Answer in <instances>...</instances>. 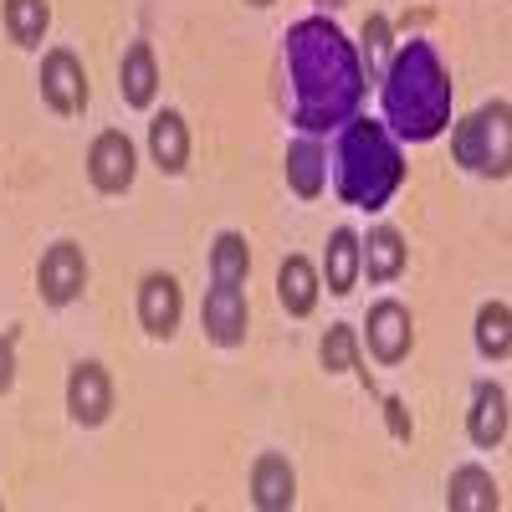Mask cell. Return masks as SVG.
<instances>
[{"label": "cell", "mask_w": 512, "mask_h": 512, "mask_svg": "<svg viewBox=\"0 0 512 512\" xmlns=\"http://www.w3.org/2000/svg\"><path fill=\"white\" fill-rule=\"evenodd\" d=\"M282 62H287V88H292V128L297 134H333L364 108V62L359 47L344 36V26L328 21V11L292 21L282 36Z\"/></svg>", "instance_id": "1"}, {"label": "cell", "mask_w": 512, "mask_h": 512, "mask_svg": "<svg viewBox=\"0 0 512 512\" xmlns=\"http://www.w3.org/2000/svg\"><path fill=\"white\" fill-rule=\"evenodd\" d=\"M451 72L436 52V41H405L400 52H390L379 72V108H384V128L395 139L410 144H431L451 128Z\"/></svg>", "instance_id": "2"}, {"label": "cell", "mask_w": 512, "mask_h": 512, "mask_svg": "<svg viewBox=\"0 0 512 512\" xmlns=\"http://www.w3.org/2000/svg\"><path fill=\"white\" fill-rule=\"evenodd\" d=\"M333 190L354 210H384L395 200V190L405 185V154L400 139L384 128L379 118L354 113L349 123L333 128Z\"/></svg>", "instance_id": "3"}, {"label": "cell", "mask_w": 512, "mask_h": 512, "mask_svg": "<svg viewBox=\"0 0 512 512\" xmlns=\"http://www.w3.org/2000/svg\"><path fill=\"white\" fill-rule=\"evenodd\" d=\"M451 154L472 175L507 180L512 175V108H507V98H492L472 118H461L451 134Z\"/></svg>", "instance_id": "4"}, {"label": "cell", "mask_w": 512, "mask_h": 512, "mask_svg": "<svg viewBox=\"0 0 512 512\" xmlns=\"http://www.w3.org/2000/svg\"><path fill=\"white\" fill-rule=\"evenodd\" d=\"M36 287H41V303H52V308L77 303L82 287H88V256H82V246L77 241H52L36 262Z\"/></svg>", "instance_id": "5"}, {"label": "cell", "mask_w": 512, "mask_h": 512, "mask_svg": "<svg viewBox=\"0 0 512 512\" xmlns=\"http://www.w3.org/2000/svg\"><path fill=\"white\" fill-rule=\"evenodd\" d=\"M41 103H47L52 113L62 118H77L82 108H88V72H82L77 52L67 47H52L47 57H41Z\"/></svg>", "instance_id": "6"}, {"label": "cell", "mask_w": 512, "mask_h": 512, "mask_svg": "<svg viewBox=\"0 0 512 512\" xmlns=\"http://www.w3.org/2000/svg\"><path fill=\"white\" fill-rule=\"evenodd\" d=\"M134 175H139L134 139H128L123 128H103V134L93 139V149H88V180H93V190L123 195L128 185H134Z\"/></svg>", "instance_id": "7"}, {"label": "cell", "mask_w": 512, "mask_h": 512, "mask_svg": "<svg viewBox=\"0 0 512 512\" xmlns=\"http://www.w3.org/2000/svg\"><path fill=\"white\" fill-rule=\"evenodd\" d=\"M364 344L379 364H400L415 344V318L405 303H395V297H384V303L369 308V323H364Z\"/></svg>", "instance_id": "8"}, {"label": "cell", "mask_w": 512, "mask_h": 512, "mask_svg": "<svg viewBox=\"0 0 512 512\" xmlns=\"http://www.w3.org/2000/svg\"><path fill=\"white\" fill-rule=\"evenodd\" d=\"M67 410L77 425H103L113 415V379L98 359H82L67 374Z\"/></svg>", "instance_id": "9"}, {"label": "cell", "mask_w": 512, "mask_h": 512, "mask_svg": "<svg viewBox=\"0 0 512 512\" xmlns=\"http://www.w3.org/2000/svg\"><path fill=\"white\" fill-rule=\"evenodd\" d=\"M200 323H205V338L221 349H236L246 338V323H251V308H246V292L241 287H210L205 303H200Z\"/></svg>", "instance_id": "10"}, {"label": "cell", "mask_w": 512, "mask_h": 512, "mask_svg": "<svg viewBox=\"0 0 512 512\" xmlns=\"http://www.w3.org/2000/svg\"><path fill=\"white\" fill-rule=\"evenodd\" d=\"M180 313H185V297H180V282L169 272H149L139 282V323L154 333V338H169L180 328Z\"/></svg>", "instance_id": "11"}, {"label": "cell", "mask_w": 512, "mask_h": 512, "mask_svg": "<svg viewBox=\"0 0 512 512\" xmlns=\"http://www.w3.org/2000/svg\"><path fill=\"white\" fill-rule=\"evenodd\" d=\"M466 436H472L482 451L507 441V390L492 379L472 384V410H466Z\"/></svg>", "instance_id": "12"}, {"label": "cell", "mask_w": 512, "mask_h": 512, "mask_svg": "<svg viewBox=\"0 0 512 512\" xmlns=\"http://www.w3.org/2000/svg\"><path fill=\"white\" fill-rule=\"evenodd\" d=\"M251 502L262 512H287L297 502V472H292L287 456H277V451L256 456V466H251Z\"/></svg>", "instance_id": "13"}, {"label": "cell", "mask_w": 512, "mask_h": 512, "mask_svg": "<svg viewBox=\"0 0 512 512\" xmlns=\"http://www.w3.org/2000/svg\"><path fill=\"white\" fill-rule=\"evenodd\" d=\"M282 164H287L292 195H303V200H318L323 195V185H328V154H323V144L313 134H297L287 144V159Z\"/></svg>", "instance_id": "14"}, {"label": "cell", "mask_w": 512, "mask_h": 512, "mask_svg": "<svg viewBox=\"0 0 512 512\" xmlns=\"http://www.w3.org/2000/svg\"><path fill=\"white\" fill-rule=\"evenodd\" d=\"M118 93L128 108H154V93H159V62H154V47L149 41H134L118 62Z\"/></svg>", "instance_id": "15"}, {"label": "cell", "mask_w": 512, "mask_h": 512, "mask_svg": "<svg viewBox=\"0 0 512 512\" xmlns=\"http://www.w3.org/2000/svg\"><path fill=\"white\" fill-rule=\"evenodd\" d=\"M149 154H154V164L164 169V175H185V164H190V123L175 108L154 113V123H149Z\"/></svg>", "instance_id": "16"}, {"label": "cell", "mask_w": 512, "mask_h": 512, "mask_svg": "<svg viewBox=\"0 0 512 512\" xmlns=\"http://www.w3.org/2000/svg\"><path fill=\"white\" fill-rule=\"evenodd\" d=\"M318 292H323V282H318V267L308 262V256H287V262L277 267V297H282V308L292 318H308L318 308Z\"/></svg>", "instance_id": "17"}, {"label": "cell", "mask_w": 512, "mask_h": 512, "mask_svg": "<svg viewBox=\"0 0 512 512\" xmlns=\"http://www.w3.org/2000/svg\"><path fill=\"white\" fill-rule=\"evenodd\" d=\"M405 256H410L405 236L390 231V226H379V231H369V241H359V272L369 282H395L405 272Z\"/></svg>", "instance_id": "18"}, {"label": "cell", "mask_w": 512, "mask_h": 512, "mask_svg": "<svg viewBox=\"0 0 512 512\" xmlns=\"http://www.w3.org/2000/svg\"><path fill=\"white\" fill-rule=\"evenodd\" d=\"M446 507L451 512H492V507H502V492H497L487 466H456L451 482H446Z\"/></svg>", "instance_id": "19"}, {"label": "cell", "mask_w": 512, "mask_h": 512, "mask_svg": "<svg viewBox=\"0 0 512 512\" xmlns=\"http://www.w3.org/2000/svg\"><path fill=\"white\" fill-rule=\"evenodd\" d=\"M323 282L333 297H349L354 282H359V236L349 226H338L328 236V251H323Z\"/></svg>", "instance_id": "20"}, {"label": "cell", "mask_w": 512, "mask_h": 512, "mask_svg": "<svg viewBox=\"0 0 512 512\" xmlns=\"http://www.w3.org/2000/svg\"><path fill=\"white\" fill-rule=\"evenodd\" d=\"M251 272V246L241 231H221L216 246H210V277H216L221 287H241Z\"/></svg>", "instance_id": "21"}, {"label": "cell", "mask_w": 512, "mask_h": 512, "mask_svg": "<svg viewBox=\"0 0 512 512\" xmlns=\"http://www.w3.org/2000/svg\"><path fill=\"white\" fill-rule=\"evenodd\" d=\"M0 11H6V31H11L16 47H41V36H47V26H52L47 0H6Z\"/></svg>", "instance_id": "22"}, {"label": "cell", "mask_w": 512, "mask_h": 512, "mask_svg": "<svg viewBox=\"0 0 512 512\" xmlns=\"http://www.w3.org/2000/svg\"><path fill=\"white\" fill-rule=\"evenodd\" d=\"M477 349L482 359H507L512 354V313L502 297H492V303L477 308Z\"/></svg>", "instance_id": "23"}, {"label": "cell", "mask_w": 512, "mask_h": 512, "mask_svg": "<svg viewBox=\"0 0 512 512\" xmlns=\"http://www.w3.org/2000/svg\"><path fill=\"white\" fill-rule=\"evenodd\" d=\"M323 369L328 374H349L354 364H359V333L349 328V323H333L328 333H323Z\"/></svg>", "instance_id": "24"}, {"label": "cell", "mask_w": 512, "mask_h": 512, "mask_svg": "<svg viewBox=\"0 0 512 512\" xmlns=\"http://www.w3.org/2000/svg\"><path fill=\"white\" fill-rule=\"evenodd\" d=\"M390 52H395V41H390V21H384V16H364V52H359L364 77H379V72H384V62H390Z\"/></svg>", "instance_id": "25"}, {"label": "cell", "mask_w": 512, "mask_h": 512, "mask_svg": "<svg viewBox=\"0 0 512 512\" xmlns=\"http://www.w3.org/2000/svg\"><path fill=\"white\" fill-rule=\"evenodd\" d=\"M11 384H16V338L0 333V395H6Z\"/></svg>", "instance_id": "26"}, {"label": "cell", "mask_w": 512, "mask_h": 512, "mask_svg": "<svg viewBox=\"0 0 512 512\" xmlns=\"http://www.w3.org/2000/svg\"><path fill=\"white\" fill-rule=\"evenodd\" d=\"M384 415H390V431H395V441H410L415 436V425H410V415H405V400H384Z\"/></svg>", "instance_id": "27"}, {"label": "cell", "mask_w": 512, "mask_h": 512, "mask_svg": "<svg viewBox=\"0 0 512 512\" xmlns=\"http://www.w3.org/2000/svg\"><path fill=\"white\" fill-rule=\"evenodd\" d=\"M318 6H323V11H338V6H344V0H318Z\"/></svg>", "instance_id": "28"}, {"label": "cell", "mask_w": 512, "mask_h": 512, "mask_svg": "<svg viewBox=\"0 0 512 512\" xmlns=\"http://www.w3.org/2000/svg\"><path fill=\"white\" fill-rule=\"evenodd\" d=\"M246 6H272V0H246Z\"/></svg>", "instance_id": "29"}]
</instances>
